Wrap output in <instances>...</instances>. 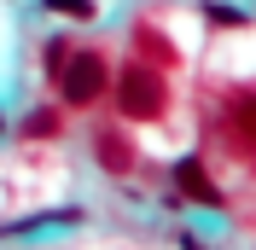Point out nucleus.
Returning <instances> with one entry per match:
<instances>
[{
	"mask_svg": "<svg viewBox=\"0 0 256 250\" xmlns=\"http://www.w3.org/2000/svg\"><path fill=\"white\" fill-rule=\"evenodd\" d=\"M204 18H210V24H244L233 6H204Z\"/></svg>",
	"mask_w": 256,
	"mask_h": 250,
	"instance_id": "nucleus-7",
	"label": "nucleus"
},
{
	"mask_svg": "<svg viewBox=\"0 0 256 250\" xmlns=\"http://www.w3.org/2000/svg\"><path fill=\"white\" fill-rule=\"evenodd\" d=\"M0 128H6V116H0Z\"/></svg>",
	"mask_w": 256,
	"mask_h": 250,
	"instance_id": "nucleus-9",
	"label": "nucleus"
},
{
	"mask_svg": "<svg viewBox=\"0 0 256 250\" xmlns=\"http://www.w3.org/2000/svg\"><path fill=\"white\" fill-rule=\"evenodd\" d=\"M233 128H239L244 140H250V146H256V99H244V105H239V110H233Z\"/></svg>",
	"mask_w": 256,
	"mask_h": 250,
	"instance_id": "nucleus-5",
	"label": "nucleus"
},
{
	"mask_svg": "<svg viewBox=\"0 0 256 250\" xmlns=\"http://www.w3.org/2000/svg\"><path fill=\"white\" fill-rule=\"evenodd\" d=\"M58 94L64 105H94L99 94H105V58H94V52H76V58L58 64Z\"/></svg>",
	"mask_w": 256,
	"mask_h": 250,
	"instance_id": "nucleus-2",
	"label": "nucleus"
},
{
	"mask_svg": "<svg viewBox=\"0 0 256 250\" xmlns=\"http://www.w3.org/2000/svg\"><path fill=\"white\" fill-rule=\"evenodd\" d=\"M180 250H198V244H192V238H180Z\"/></svg>",
	"mask_w": 256,
	"mask_h": 250,
	"instance_id": "nucleus-8",
	"label": "nucleus"
},
{
	"mask_svg": "<svg viewBox=\"0 0 256 250\" xmlns=\"http://www.w3.org/2000/svg\"><path fill=\"white\" fill-rule=\"evenodd\" d=\"M99 163H105L111 174L128 169V152H122V140H116V134H99Z\"/></svg>",
	"mask_w": 256,
	"mask_h": 250,
	"instance_id": "nucleus-4",
	"label": "nucleus"
},
{
	"mask_svg": "<svg viewBox=\"0 0 256 250\" xmlns=\"http://www.w3.org/2000/svg\"><path fill=\"white\" fill-rule=\"evenodd\" d=\"M116 105H122V116H140V122L163 116V76L152 64H128L116 82Z\"/></svg>",
	"mask_w": 256,
	"mask_h": 250,
	"instance_id": "nucleus-1",
	"label": "nucleus"
},
{
	"mask_svg": "<svg viewBox=\"0 0 256 250\" xmlns=\"http://www.w3.org/2000/svg\"><path fill=\"white\" fill-rule=\"evenodd\" d=\"M47 12H64V18H94V0H41Z\"/></svg>",
	"mask_w": 256,
	"mask_h": 250,
	"instance_id": "nucleus-6",
	"label": "nucleus"
},
{
	"mask_svg": "<svg viewBox=\"0 0 256 250\" xmlns=\"http://www.w3.org/2000/svg\"><path fill=\"white\" fill-rule=\"evenodd\" d=\"M175 186L186 192L192 204H210V210L222 204V192L210 186V174H204V163H198V157H180V163H175Z\"/></svg>",
	"mask_w": 256,
	"mask_h": 250,
	"instance_id": "nucleus-3",
	"label": "nucleus"
}]
</instances>
